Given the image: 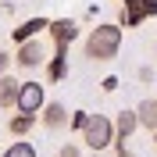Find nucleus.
Wrapping results in <instances>:
<instances>
[{"label":"nucleus","mask_w":157,"mask_h":157,"mask_svg":"<svg viewBox=\"0 0 157 157\" xmlns=\"http://www.w3.org/2000/svg\"><path fill=\"white\" fill-rule=\"evenodd\" d=\"M68 121H71V128H78V132H82V128H86V121H89V114H86V111H75Z\"/></svg>","instance_id":"obj_15"},{"label":"nucleus","mask_w":157,"mask_h":157,"mask_svg":"<svg viewBox=\"0 0 157 157\" xmlns=\"http://www.w3.org/2000/svg\"><path fill=\"white\" fill-rule=\"evenodd\" d=\"M43 104H47V93H43V86H39V82H21L14 107H18L21 114H39V111H43Z\"/></svg>","instance_id":"obj_5"},{"label":"nucleus","mask_w":157,"mask_h":157,"mask_svg":"<svg viewBox=\"0 0 157 157\" xmlns=\"http://www.w3.org/2000/svg\"><path fill=\"white\" fill-rule=\"evenodd\" d=\"M57 157H82V150H78L75 143H64V147L57 150Z\"/></svg>","instance_id":"obj_16"},{"label":"nucleus","mask_w":157,"mask_h":157,"mask_svg":"<svg viewBox=\"0 0 157 157\" xmlns=\"http://www.w3.org/2000/svg\"><path fill=\"white\" fill-rule=\"evenodd\" d=\"M114 157H136V154H132V150H125V147H118V150H114Z\"/></svg>","instance_id":"obj_19"},{"label":"nucleus","mask_w":157,"mask_h":157,"mask_svg":"<svg viewBox=\"0 0 157 157\" xmlns=\"http://www.w3.org/2000/svg\"><path fill=\"white\" fill-rule=\"evenodd\" d=\"M136 118H139V128L154 132V128H157V100H154V97L143 100V104L136 107Z\"/></svg>","instance_id":"obj_11"},{"label":"nucleus","mask_w":157,"mask_h":157,"mask_svg":"<svg viewBox=\"0 0 157 157\" xmlns=\"http://www.w3.org/2000/svg\"><path fill=\"white\" fill-rule=\"evenodd\" d=\"M93 157H97V154H93Z\"/></svg>","instance_id":"obj_21"},{"label":"nucleus","mask_w":157,"mask_h":157,"mask_svg":"<svg viewBox=\"0 0 157 157\" xmlns=\"http://www.w3.org/2000/svg\"><path fill=\"white\" fill-rule=\"evenodd\" d=\"M39 121H43L47 132H61V128H68V107L57 104V100H50V104H43V111H39Z\"/></svg>","instance_id":"obj_6"},{"label":"nucleus","mask_w":157,"mask_h":157,"mask_svg":"<svg viewBox=\"0 0 157 157\" xmlns=\"http://www.w3.org/2000/svg\"><path fill=\"white\" fill-rule=\"evenodd\" d=\"M36 121H39V114H21V111H18V114L7 121V132H11V136H29L32 128H36Z\"/></svg>","instance_id":"obj_12"},{"label":"nucleus","mask_w":157,"mask_h":157,"mask_svg":"<svg viewBox=\"0 0 157 157\" xmlns=\"http://www.w3.org/2000/svg\"><path fill=\"white\" fill-rule=\"evenodd\" d=\"M14 64H18V68H25V71L39 68V64H47V50H43L39 36H32V39H21V43H18V54H14Z\"/></svg>","instance_id":"obj_4"},{"label":"nucleus","mask_w":157,"mask_h":157,"mask_svg":"<svg viewBox=\"0 0 157 157\" xmlns=\"http://www.w3.org/2000/svg\"><path fill=\"white\" fill-rule=\"evenodd\" d=\"M82 143H86L93 154L107 150L111 143H114V121H111L107 114H89L86 128H82Z\"/></svg>","instance_id":"obj_2"},{"label":"nucleus","mask_w":157,"mask_h":157,"mask_svg":"<svg viewBox=\"0 0 157 157\" xmlns=\"http://www.w3.org/2000/svg\"><path fill=\"white\" fill-rule=\"evenodd\" d=\"M7 68H11V54H7V50H0V75H4Z\"/></svg>","instance_id":"obj_17"},{"label":"nucleus","mask_w":157,"mask_h":157,"mask_svg":"<svg viewBox=\"0 0 157 157\" xmlns=\"http://www.w3.org/2000/svg\"><path fill=\"white\" fill-rule=\"evenodd\" d=\"M150 136H154V143H157V128H154V132H150Z\"/></svg>","instance_id":"obj_20"},{"label":"nucleus","mask_w":157,"mask_h":157,"mask_svg":"<svg viewBox=\"0 0 157 157\" xmlns=\"http://www.w3.org/2000/svg\"><path fill=\"white\" fill-rule=\"evenodd\" d=\"M0 157H36V147L32 143H11Z\"/></svg>","instance_id":"obj_14"},{"label":"nucleus","mask_w":157,"mask_h":157,"mask_svg":"<svg viewBox=\"0 0 157 157\" xmlns=\"http://www.w3.org/2000/svg\"><path fill=\"white\" fill-rule=\"evenodd\" d=\"M47 32H50V39H54V47H64V50H68V43L78 36V25L71 18H57V21L47 25Z\"/></svg>","instance_id":"obj_8"},{"label":"nucleus","mask_w":157,"mask_h":157,"mask_svg":"<svg viewBox=\"0 0 157 157\" xmlns=\"http://www.w3.org/2000/svg\"><path fill=\"white\" fill-rule=\"evenodd\" d=\"M18 89H21V82H18V78H11L7 71L0 75V107H4V111H11V107H14V100H18Z\"/></svg>","instance_id":"obj_10"},{"label":"nucleus","mask_w":157,"mask_h":157,"mask_svg":"<svg viewBox=\"0 0 157 157\" xmlns=\"http://www.w3.org/2000/svg\"><path fill=\"white\" fill-rule=\"evenodd\" d=\"M47 25H50L47 18H29V21H21L18 29L11 32V36H14V43H21V39H32V36H39V32L47 29Z\"/></svg>","instance_id":"obj_13"},{"label":"nucleus","mask_w":157,"mask_h":157,"mask_svg":"<svg viewBox=\"0 0 157 157\" xmlns=\"http://www.w3.org/2000/svg\"><path fill=\"white\" fill-rule=\"evenodd\" d=\"M139 128V118H136V111H118V118H114V143L111 147H125L128 143V136Z\"/></svg>","instance_id":"obj_7"},{"label":"nucleus","mask_w":157,"mask_h":157,"mask_svg":"<svg viewBox=\"0 0 157 157\" xmlns=\"http://www.w3.org/2000/svg\"><path fill=\"white\" fill-rule=\"evenodd\" d=\"M104 89H107V93H114V89H118V78L107 75V78H104Z\"/></svg>","instance_id":"obj_18"},{"label":"nucleus","mask_w":157,"mask_h":157,"mask_svg":"<svg viewBox=\"0 0 157 157\" xmlns=\"http://www.w3.org/2000/svg\"><path fill=\"white\" fill-rule=\"evenodd\" d=\"M150 14H157V0H125L118 25H125V29H136V25H143Z\"/></svg>","instance_id":"obj_3"},{"label":"nucleus","mask_w":157,"mask_h":157,"mask_svg":"<svg viewBox=\"0 0 157 157\" xmlns=\"http://www.w3.org/2000/svg\"><path fill=\"white\" fill-rule=\"evenodd\" d=\"M118 50H121V25H97V29H89L86 36V57L89 61H114Z\"/></svg>","instance_id":"obj_1"},{"label":"nucleus","mask_w":157,"mask_h":157,"mask_svg":"<svg viewBox=\"0 0 157 157\" xmlns=\"http://www.w3.org/2000/svg\"><path fill=\"white\" fill-rule=\"evenodd\" d=\"M64 71H68V50H64V47H54V57H47V75H50V82H61Z\"/></svg>","instance_id":"obj_9"}]
</instances>
